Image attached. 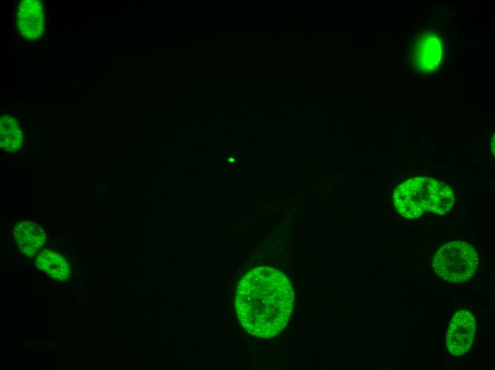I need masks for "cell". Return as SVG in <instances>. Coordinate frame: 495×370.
Instances as JSON below:
<instances>
[{
	"label": "cell",
	"instance_id": "6da1fadb",
	"mask_svg": "<svg viewBox=\"0 0 495 370\" xmlns=\"http://www.w3.org/2000/svg\"><path fill=\"white\" fill-rule=\"evenodd\" d=\"M293 304L294 291L289 280L275 268H254L238 285V317L243 328L253 336L270 338L281 332L289 319Z\"/></svg>",
	"mask_w": 495,
	"mask_h": 370
},
{
	"label": "cell",
	"instance_id": "7a4b0ae2",
	"mask_svg": "<svg viewBox=\"0 0 495 370\" xmlns=\"http://www.w3.org/2000/svg\"><path fill=\"white\" fill-rule=\"evenodd\" d=\"M454 201L452 189L429 177H415L399 185L393 195L398 213L408 218H417L425 213L445 214Z\"/></svg>",
	"mask_w": 495,
	"mask_h": 370
},
{
	"label": "cell",
	"instance_id": "3957f363",
	"mask_svg": "<svg viewBox=\"0 0 495 370\" xmlns=\"http://www.w3.org/2000/svg\"><path fill=\"white\" fill-rule=\"evenodd\" d=\"M479 264L477 251L464 241H452L444 244L432 260L435 273L444 280L463 282L475 273Z\"/></svg>",
	"mask_w": 495,
	"mask_h": 370
},
{
	"label": "cell",
	"instance_id": "277c9868",
	"mask_svg": "<svg viewBox=\"0 0 495 370\" xmlns=\"http://www.w3.org/2000/svg\"><path fill=\"white\" fill-rule=\"evenodd\" d=\"M476 329L475 318L471 312H457L446 334L445 343L449 354L456 356L465 354L473 344Z\"/></svg>",
	"mask_w": 495,
	"mask_h": 370
},
{
	"label": "cell",
	"instance_id": "5b68a950",
	"mask_svg": "<svg viewBox=\"0 0 495 370\" xmlns=\"http://www.w3.org/2000/svg\"><path fill=\"white\" fill-rule=\"evenodd\" d=\"M16 26L23 39L33 41L46 32L43 4L39 0H23L16 11Z\"/></svg>",
	"mask_w": 495,
	"mask_h": 370
},
{
	"label": "cell",
	"instance_id": "8992f818",
	"mask_svg": "<svg viewBox=\"0 0 495 370\" xmlns=\"http://www.w3.org/2000/svg\"><path fill=\"white\" fill-rule=\"evenodd\" d=\"M411 59L414 65L421 72L435 70L442 56V43L435 33H423L413 43Z\"/></svg>",
	"mask_w": 495,
	"mask_h": 370
},
{
	"label": "cell",
	"instance_id": "52a82bcc",
	"mask_svg": "<svg viewBox=\"0 0 495 370\" xmlns=\"http://www.w3.org/2000/svg\"><path fill=\"white\" fill-rule=\"evenodd\" d=\"M16 242L21 253L29 257L39 252L46 243L43 229L33 221H21L14 229Z\"/></svg>",
	"mask_w": 495,
	"mask_h": 370
},
{
	"label": "cell",
	"instance_id": "ba28073f",
	"mask_svg": "<svg viewBox=\"0 0 495 370\" xmlns=\"http://www.w3.org/2000/svg\"><path fill=\"white\" fill-rule=\"evenodd\" d=\"M23 144L22 130L16 119L2 115L0 119V146L8 152L20 150Z\"/></svg>",
	"mask_w": 495,
	"mask_h": 370
},
{
	"label": "cell",
	"instance_id": "9c48e42d",
	"mask_svg": "<svg viewBox=\"0 0 495 370\" xmlns=\"http://www.w3.org/2000/svg\"><path fill=\"white\" fill-rule=\"evenodd\" d=\"M36 263L38 268L53 278L63 280L70 276L69 264L61 255L53 250L43 249L40 251Z\"/></svg>",
	"mask_w": 495,
	"mask_h": 370
}]
</instances>
